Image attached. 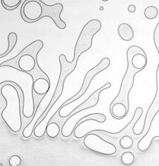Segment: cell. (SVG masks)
I'll list each match as a JSON object with an SVG mask.
<instances>
[{
    "label": "cell",
    "mask_w": 159,
    "mask_h": 166,
    "mask_svg": "<svg viewBox=\"0 0 159 166\" xmlns=\"http://www.w3.org/2000/svg\"><path fill=\"white\" fill-rule=\"evenodd\" d=\"M62 10L63 5L62 3L48 5L41 0H25L20 9V15L24 21L28 23L49 17L53 20L57 28L65 29L67 24L60 18Z\"/></svg>",
    "instance_id": "3957f363"
},
{
    "label": "cell",
    "mask_w": 159,
    "mask_h": 166,
    "mask_svg": "<svg viewBox=\"0 0 159 166\" xmlns=\"http://www.w3.org/2000/svg\"><path fill=\"white\" fill-rule=\"evenodd\" d=\"M110 112L113 118L117 120H121L127 115L129 110L124 104L116 103L110 107Z\"/></svg>",
    "instance_id": "8fae6325"
},
{
    "label": "cell",
    "mask_w": 159,
    "mask_h": 166,
    "mask_svg": "<svg viewBox=\"0 0 159 166\" xmlns=\"http://www.w3.org/2000/svg\"><path fill=\"white\" fill-rule=\"evenodd\" d=\"M0 166H2V164H1V163H0Z\"/></svg>",
    "instance_id": "7402d4cb"
},
{
    "label": "cell",
    "mask_w": 159,
    "mask_h": 166,
    "mask_svg": "<svg viewBox=\"0 0 159 166\" xmlns=\"http://www.w3.org/2000/svg\"><path fill=\"white\" fill-rule=\"evenodd\" d=\"M60 133V126L56 122L49 123L46 126V134H47L49 138H56Z\"/></svg>",
    "instance_id": "5bb4252c"
},
{
    "label": "cell",
    "mask_w": 159,
    "mask_h": 166,
    "mask_svg": "<svg viewBox=\"0 0 159 166\" xmlns=\"http://www.w3.org/2000/svg\"><path fill=\"white\" fill-rule=\"evenodd\" d=\"M83 144L87 149L103 155H114L117 151L115 144L103 139L96 133L87 134L83 139Z\"/></svg>",
    "instance_id": "ba28073f"
},
{
    "label": "cell",
    "mask_w": 159,
    "mask_h": 166,
    "mask_svg": "<svg viewBox=\"0 0 159 166\" xmlns=\"http://www.w3.org/2000/svg\"><path fill=\"white\" fill-rule=\"evenodd\" d=\"M34 81V77L30 74L12 66L0 65V86L6 83H13L20 89L22 94V115L26 118H31L36 112Z\"/></svg>",
    "instance_id": "6da1fadb"
},
{
    "label": "cell",
    "mask_w": 159,
    "mask_h": 166,
    "mask_svg": "<svg viewBox=\"0 0 159 166\" xmlns=\"http://www.w3.org/2000/svg\"><path fill=\"white\" fill-rule=\"evenodd\" d=\"M51 82L45 78H38L34 81L33 89L37 95L43 96L49 92Z\"/></svg>",
    "instance_id": "30bf717a"
},
{
    "label": "cell",
    "mask_w": 159,
    "mask_h": 166,
    "mask_svg": "<svg viewBox=\"0 0 159 166\" xmlns=\"http://www.w3.org/2000/svg\"><path fill=\"white\" fill-rule=\"evenodd\" d=\"M43 47L41 40H36L25 47L15 57L6 60L2 65L12 66L22 72L30 74L34 81L38 78H45L49 81L50 78L46 73L41 70L38 63V55Z\"/></svg>",
    "instance_id": "5b68a950"
},
{
    "label": "cell",
    "mask_w": 159,
    "mask_h": 166,
    "mask_svg": "<svg viewBox=\"0 0 159 166\" xmlns=\"http://www.w3.org/2000/svg\"><path fill=\"white\" fill-rule=\"evenodd\" d=\"M144 51L141 47L135 46L129 47L127 51V68L124 77L121 80L119 93L117 96L111 102V106L116 103H122L127 107L128 110H129V96L130 91L132 90L134 86V78L136 74L142 71L144 68H137L134 65L133 62V57L136 54L142 52Z\"/></svg>",
    "instance_id": "8992f818"
},
{
    "label": "cell",
    "mask_w": 159,
    "mask_h": 166,
    "mask_svg": "<svg viewBox=\"0 0 159 166\" xmlns=\"http://www.w3.org/2000/svg\"><path fill=\"white\" fill-rule=\"evenodd\" d=\"M135 160V157L133 152L127 151L124 152L121 156V161L124 165H130Z\"/></svg>",
    "instance_id": "ac0fdd59"
},
{
    "label": "cell",
    "mask_w": 159,
    "mask_h": 166,
    "mask_svg": "<svg viewBox=\"0 0 159 166\" xmlns=\"http://www.w3.org/2000/svg\"><path fill=\"white\" fill-rule=\"evenodd\" d=\"M22 0H1L3 7L7 10H13L20 6Z\"/></svg>",
    "instance_id": "2e32d148"
},
{
    "label": "cell",
    "mask_w": 159,
    "mask_h": 166,
    "mask_svg": "<svg viewBox=\"0 0 159 166\" xmlns=\"http://www.w3.org/2000/svg\"><path fill=\"white\" fill-rule=\"evenodd\" d=\"M10 166H18L21 164V158L18 155H13L9 160Z\"/></svg>",
    "instance_id": "d6986e66"
},
{
    "label": "cell",
    "mask_w": 159,
    "mask_h": 166,
    "mask_svg": "<svg viewBox=\"0 0 159 166\" xmlns=\"http://www.w3.org/2000/svg\"><path fill=\"white\" fill-rule=\"evenodd\" d=\"M118 34L123 41H129L134 37V31L129 24L121 23L118 27Z\"/></svg>",
    "instance_id": "7c38bea8"
},
{
    "label": "cell",
    "mask_w": 159,
    "mask_h": 166,
    "mask_svg": "<svg viewBox=\"0 0 159 166\" xmlns=\"http://www.w3.org/2000/svg\"><path fill=\"white\" fill-rule=\"evenodd\" d=\"M0 93L6 105L1 116L7 127L16 134L22 127V96L20 89L13 83H6L0 86Z\"/></svg>",
    "instance_id": "7a4b0ae2"
},
{
    "label": "cell",
    "mask_w": 159,
    "mask_h": 166,
    "mask_svg": "<svg viewBox=\"0 0 159 166\" xmlns=\"http://www.w3.org/2000/svg\"><path fill=\"white\" fill-rule=\"evenodd\" d=\"M144 15L146 18L149 20H153L157 18L158 15V10L155 6H148L145 8L144 11Z\"/></svg>",
    "instance_id": "e0dca14e"
},
{
    "label": "cell",
    "mask_w": 159,
    "mask_h": 166,
    "mask_svg": "<svg viewBox=\"0 0 159 166\" xmlns=\"http://www.w3.org/2000/svg\"><path fill=\"white\" fill-rule=\"evenodd\" d=\"M153 42L156 48L158 51L159 55V22L157 23L156 28L153 31ZM159 112V62L158 67L156 69V92L153 100L150 104L149 108L148 109L147 113H146L145 117L144 120V126L143 130L141 134L138 135L139 136H136L135 145L137 144V142L140 139V137H142L144 135L148 134L149 133L150 128L153 122L154 118H156L157 114Z\"/></svg>",
    "instance_id": "52a82bcc"
},
{
    "label": "cell",
    "mask_w": 159,
    "mask_h": 166,
    "mask_svg": "<svg viewBox=\"0 0 159 166\" xmlns=\"http://www.w3.org/2000/svg\"><path fill=\"white\" fill-rule=\"evenodd\" d=\"M134 145L133 138L130 135H125L119 140V146L125 149H128L133 147Z\"/></svg>",
    "instance_id": "9a60e30c"
},
{
    "label": "cell",
    "mask_w": 159,
    "mask_h": 166,
    "mask_svg": "<svg viewBox=\"0 0 159 166\" xmlns=\"http://www.w3.org/2000/svg\"><path fill=\"white\" fill-rule=\"evenodd\" d=\"M101 23L98 19L90 20L85 25L75 44L74 58L72 61H68L64 54H61L59 56L60 71L62 73L69 76L72 72L75 71L80 55L91 48L93 39L95 35L101 30Z\"/></svg>",
    "instance_id": "277c9868"
},
{
    "label": "cell",
    "mask_w": 159,
    "mask_h": 166,
    "mask_svg": "<svg viewBox=\"0 0 159 166\" xmlns=\"http://www.w3.org/2000/svg\"><path fill=\"white\" fill-rule=\"evenodd\" d=\"M103 2H107V1H109V0H102Z\"/></svg>",
    "instance_id": "44dd1931"
},
{
    "label": "cell",
    "mask_w": 159,
    "mask_h": 166,
    "mask_svg": "<svg viewBox=\"0 0 159 166\" xmlns=\"http://www.w3.org/2000/svg\"><path fill=\"white\" fill-rule=\"evenodd\" d=\"M128 11L129 12H132V13H133V12H135L136 11V7L133 5H129V7H128Z\"/></svg>",
    "instance_id": "ffe728a7"
},
{
    "label": "cell",
    "mask_w": 159,
    "mask_h": 166,
    "mask_svg": "<svg viewBox=\"0 0 159 166\" xmlns=\"http://www.w3.org/2000/svg\"><path fill=\"white\" fill-rule=\"evenodd\" d=\"M8 40V48L5 53L0 55V58H5L9 55L11 52L13 50L14 47L16 46V44L18 41V36L14 32H11L7 36Z\"/></svg>",
    "instance_id": "4fadbf2b"
},
{
    "label": "cell",
    "mask_w": 159,
    "mask_h": 166,
    "mask_svg": "<svg viewBox=\"0 0 159 166\" xmlns=\"http://www.w3.org/2000/svg\"><path fill=\"white\" fill-rule=\"evenodd\" d=\"M110 64H111L110 59L108 57H104L101 60V61L98 64V65L88 70V71L86 73L83 82H82V86L81 88H80L79 92H78L75 96L70 97V99H68L65 102V104L71 102L76 100V99H79L80 97L87 92L88 87H89L90 84H91L93 79L96 77V75H98V73H100L104 71V70H106L107 68L109 67Z\"/></svg>",
    "instance_id": "9c48e42d"
}]
</instances>
